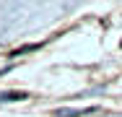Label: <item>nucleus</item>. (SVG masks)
<instances>
[{
	"label": "nucleus",
	"mask_w": 122,
	"mask_h": 117,
	"mask_svg": "<svg viewBox=\"0 0 122 117\" xmlns=\"http://www.w3.org/2000/svg\"><path fill=\"white\" fill-rule=\"evenodd\" d=\"M99 115V107H86V109H57L55 117H94Z\"/></svg>",
	"instance_id": "nucleus-1"
},
{
	"label": "nucleus",
	"mask_w": 122,
	"mask_h": 117,
	"mask_svg": "<svg viewBox=\"0 0 122 117\" xmlns=\"http://www.w3.org/2000/svg\"><path fill=\"white\" fill-rule=\"evenodd\" d=\"M26 96H29V94H24V91H3L0 94V101H21Z\"/></svg>",
	"instance_id": "nucleus-2"
}]
</instances>
